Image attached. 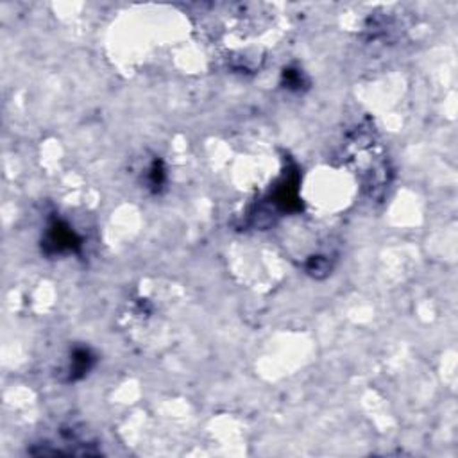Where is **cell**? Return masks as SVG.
I'll return each instance as SVG.
<instances>
[{"instance_id":"obj_1","label":"cell","mask_w":458,"mask_h":458,"mask_svg":"<svg viewBox=\"0 0 458 458\" xmlns=\"http://www.w3.org/2000/svg\"><path fill=\"white\" fill-rule=\"evenodd\" d=\"M47 245H52L54 251H74V247L79 245V240L72 233V229H68L63 224H54L49 229V237H47Z\"/></svg>"},{"instance_id":"obj_2","label":"cell","mask_w":458,"mask_h":458,"mask_svg":"<svg viewBox=\"0 0 458 458\" xmlns=\"http://www.w3.org/2000/svg\"><path fill=\"white\" fill-rule=\"evenodd\" d=\"M94 354L90 353V350H75L74 354H72L70 360V369H68V379L70 381H75V379L83 378V376L88 374L91 367H94Z\"/></svg>"}]
</instances>
